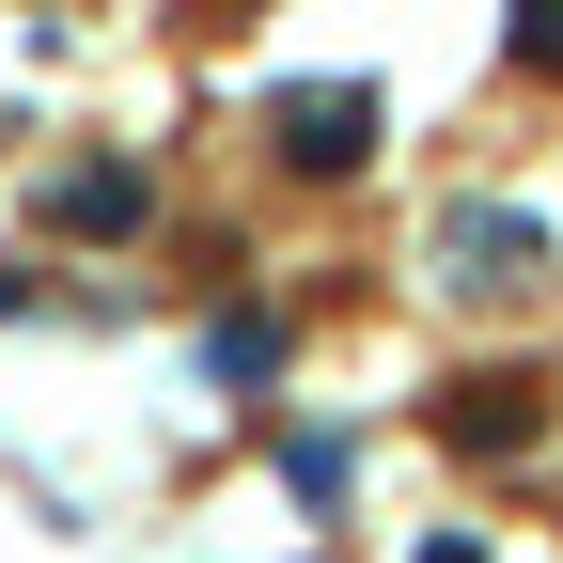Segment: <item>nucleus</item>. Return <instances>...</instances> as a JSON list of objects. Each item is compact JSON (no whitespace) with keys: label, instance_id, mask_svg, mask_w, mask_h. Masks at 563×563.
I'll use <instances>...</instances> for the list:
<instances>
[{"label":"nucleus","instance_id":"f257e3e1","mask_svg":"<svg viewBox=\"0 0 563 563\" xmlns=\"http://www.w3.org/2000/svg\"><path fill=\"white\" fill-rule=\"evenodd\" d=\"M282 157H298V173H361L376 157V95H282Z\"/></svg>","mask_w":563,"mask_h":563},{"label":"nucleus","instance_id":"7ed1b4c3","mask_svg":"<svg viewBox=\"0 0 563 563\" xmlns=\"http://www.w3.org/2000/svg\"><path fill=\"white\" fill-rule=\"evenodd\" d=\"M47 220H63V235H141V173H125V157L63 173V188H47Z\"/></svg>","mask_w":563,"mask_h":563},{"label":"nucleus","instance_id":"39448f33","mask_svg":"<svg viewBox=\"0 0 563 563\" xmlns=\"http://www.w3.org/2000/svg\"><path fill=\"white\" fill-rule=\"evenodd\" d=\"M517 63H563V0H517Z\"/></svg>","mask_w":563,"mask_h":563},{"label":"nucleus","instance_id":"20e7f679","mask_svg":"<svg viewBox=\"0 0 563 563\" xmlns=\"http://www.w3.org/2000/svg\"><path fill=\"white\" fill-rule=\"evenodd\" d=\"M454 266H470V282H517V266H548V235H532V220H470Z\"/></svg>","mask_w":563,"mask_h":563},{"label":"nucleus","instance_id":"f03ea898","mask_svg":"<svg viewBox=\"0 0 563 563\" xmlns=\"http://www.w3.org/2000/svg\"><path fill=\"white\" fill-rule=\"evenodd\" d=\"M532 422H548L532 376H470V391H439V439H454V454H517Z\"/></svg>","mask_w":563,"mask_h":563}]
</instances>
